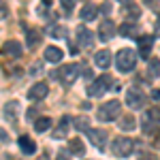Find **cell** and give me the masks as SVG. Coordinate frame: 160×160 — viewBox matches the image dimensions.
<instances>
[{"mask_svg": "<svg viewBox=\"0 0 160 160\" xmlns=\"http://www.w3.org/2000/svg\"><path fill=\"white\" fill-rule=\"evenodd\" d=\"M51 77H58L64 86H73L79 77V64H64L56 73H51Z\"/></svg>", "mask_w": 160, "mask_h": 160, "instance_id": "3", "label": "cell"}, {"mask_svg": "<svg viewBox=\"0 0 160 160\" xmlns=\"http://www.w3.org/2000/svg\"><path fill=\"white\" fill-rule=\"evenodd\" d=\"M4 139H9V137H7L4 132H2V130H0V141H4Z\"/></svg>", "mask_w": 160, "mask_h": 160, "instance_id": "36", "label": "cell"}, {"mask_svg": "<svg viewBox=\"0 0 160 160\" xmlns=\"http://www.w3.org/2000/svg\"><path fill=\"white\" fill-rule=\"evenodd\" d=\"M149 73H152V75H158L160 73V60H152V62H149Z\"/></svg>", "mask_w": 160, "mask_h": 160, "instance_id": "28", "label": "cell"}, {"mask_svg": "<svg viewBox=\"0 0 160 160\" xmlns=\"http://www.w3.org/2000/svg\"><path fill=\"white\" fill-rule=\"evenodd\" d=\"M156 34L160 37V17H158V22H156Z\"/></svg>", "mask_w": 160, "mask_h": 160, "instance_id": "35", "label": "cell"}, {"mask_svg": "<svg viewBox=\"0 0 160 160\" xmlns=\"http://www.w3.org/2000/svg\"><path fill=\"white\" fill-rule=\"evenodd\" d=\"M7 15H9V9H7V4H4V2L0 0V19H4Z\"/></svg>", "mask_w": 160, "mask_h": 160, "instance_id": "31", "label": "cell"}, {"mask_svg": "<svg viewBox=\"0 0 160 160\" xmlns=\"http://www.w3.org/2000/svg\"><path fill=\"white\" fill-rule=\"evenodd\" d=\"M139 160H158V158H156L154 154H141V158H139Z\"/></svg>", "mask_w": 160, "mask_h": 160, "instance_id": "33", "label": "cell"}, {"mask_svg": "<svg viewBox=\"0 0 160 160\" xmlns=\"http://www.w3.org/2000/svg\"><path fill=\"white\" fill-rule=\"evenodd\" d=\"M156 124H160V109L158 107H152L143 115V128L145 130H152V126H156Z\"/></svg>", "mask_w": 160, "mask_h": 160, "instance_id": "11", "label": "cell"}, {"mask_svg": "<svg viewBox=\"0 0 160 160\" xmlns=\"http://www.w3.org/2000/svg\"><path fill=\"white\" fill-rule=\"evenodd\" d=\"M56 160H71V152H68V149H58Z\"/></svg>", "mask_w": 160, "mask_h": 160, "instance_id": "30", "label": "cell"}, {"mask_svg": "<svg viewBox=\"0 0 160 160\" xmlns=\"http://www.w3.org/2000/svg\"><path fill=\"white\" fill-rule=\"evenodd\" d=\"M75 2H77V0H60V4H62V9H64V11H73V9H75Z\"/></svg>", "mask_w": 160, "mask_h": 160, "instance_id": "29", "label": "cell"}, {"mask_svg": "<svg viewBox=\"0 0 160 160\" xmlns=\"http://www.w3.org/2000/svg\"><path fill=\"white\" fill-rule=\"evenodd\" d=\"M126 105H128L130 109H141V107L145 105V94H143V90H139V88H128V90H126Z\"/></svg>", "mask_w": 160, "mask_h": 160, "instance_id": "6", "label": "cell"}, {"mask_svg": "<svg viewBox=\"0 0 160 160\" xmlns=\"http://www.w3.org/2000/svg\"><path fill=\"white\" fill-rule=\"evenodd\" d=\"M47 92H49V86H47L45 81H38V83H34V86L28 90L26 98H28V100H32V102H37V100L45 98V96H47Z\"/></svg>", "mask_w": 160, "mask_h": 160, "instance_id": "8", "label": "cell"}, {"mask_svg": "<svg viewBox=\"0 0 160 160\" xmlns=\"http://www.w3.org/2000/svg\"><path fill=\"white\" fill-rule=\"evenodd\" d=\"M132 148H135V143H132L130 139H126V137H118V139L111 143V152H113L115 156H120V158L130 156V154H132Z\"/></svg>", "mask_w": 160, "mask_h": 160, "instance_id": "5", "label": "cell"}, {"mask_svg": "<svg viewBox=\"0 0 160 160\" xmlns=\"http://www.w3.org/2000/svg\"><path fill=\"white\" fill-rule=\"evenodd\" d=\"M115 66L120 73H130L137 66V56L132 49H120L115 56Z\"/></svg>", "mask_w": 160, "mask_h": 160, "instance_id": "1", "label": "cell"}, {"mask_svg": "<svg viewBox=\"0 0 160 160\" xmlns=\"http://www.w3.org/2000/svg\"><path fill=\"white\" fill-rule=\"evenodd\" d=\"M96 15H98V7H94V4H86V7L81 9V19H86V22L94 19Z\"/></svg>", "mask_w": 160, "mask_h": 160, "instance_id": "21", "label": "cell"}, {"mask_svg": "<svg viewBox=\"0 0 160 160\" xmlns=\"http://www.w3.org/2000/svg\"><path fill=\"white\" fill-rule=\"evenodd\" d=\"M120 113H122V102L120 100H109L96 111V118H98V122H113V120H118Z\"/></svg>", "mask_w": 160, "mask_h": 160, "instance_id": "2", "label": "cell"}, {"mask_svg": "<svg viewBox=\"0 0 160 160\" xmlns=\"http://www.w3.org/2000/svg\"><path fill=\"white\" fill-rule=\"evenodd\" d=\"M41 160H47V158H45V156H43V158H41Z\"/></svg>", "mask_w": 160, "mask_h": 160, "instance_id": "39", "label": "cell"}, {"mask_svg": "<svg viewBox=\"0 0 160 160\" xmlns=\"http://www.w3.org/2000/svg\"><path fill=\"white\" fill-rule=\"evenodd\" d=\"M120 126H122L124 130H132V126H135V120H132V118H124V120H120Z\"/></svg>", "mask_w": 160, "mask_h": 160, "instance_id": "27", "label": "cell"}, {"mask_svg": "<svg viewBox=\"0 0 160 160\" xmlns=\"http://www.w3.org/2000/svg\"><path fill=\"white\" fill-rule=\"evenodd\" d=\"M41 30H34V28H30V30H26V47H30V49H34L38 43H41Z\"/></svg>", "mask_w": 160, "mask_h": 160, "instance_id": "15", "label": "cell"}, {"mask_svg": "<svg viewBox=\"0 0 160 160\" xmlns=\"http://www.w3.org/2000/svg\"><path fill=\"white\" fill-rule=\"evenodd\" d=\"M75 34H77V43H79V47H94L92 30H88L86 26H79V28L75 30Z\"/></svg>", "mask_w": 160, "mask_h": 160, "instance_id": "9", "label": "cell"}, {"mask_svg": "<svg viewBox=\"0 0 160 160\" xmlns=\"http://www.w3.org/2000/svg\"><path fill=\"white\" fill-rule=\"evenodd\" d=\"M88 139H90V143L96 149L107 148V132L100 130V128H90V130H88Z\"/></svg>", "mask_w": 160, "mask_h": 160, "instance_id": "7", "label": "cell"}, {"mask_svg": "<svg viewBox=\"0 0 160 160\" xmlns=\"http://www.w3.org/2000/svg\"><path fill=\"white\" fill-rule=\"evenodd\" d=\"M152 98H154V100H160V88H158V90H154V92H152Z\"/></svg>", "mask_w": 160, "mask_h": 160, "instance_id": "34", "label": "cell"}, {"mask_svg": "<svg viewBox=\"0 0 160 160\" xmlns=\"http://www.w3.org/2000/svg\"><path fill=\"white\" fill-rule=\"evenodd\" d=\"M145 2H148V4H154V0H145Z\"/></svg>", "mask_w": 160, "mask_h": 160, "instance_id": "37", "label": "cell"}, {"mask_svg": "<svg viewBox=\"0 0 160 160\" xmlns=\"http://www.w3.org/2000/svg\"><path fill=\"white\" fill-rule=\"evenodd\" d=\"M98 37H100V41H102V43H109L111 38L115 37V24H113L111 19H105V22L100 24V28H98Z\"/></svg>", "mask_w": 160, "mask_h": 160, "instance_id": "10", "label": "cell"}, {"mask_svg": "<svg viewBox=\"0 0 160 160\" xmlns=\"http://www.w3.org/2000/svg\"><path fill=\"white\" fill-rule=\"evenodd\" d=\"M49 126H51V120H49V118H38L37 122H34V128H37V132H45Z\"/></svg>", "mask_w": 160, "mask_h": 160, "instance_id": "25", "label": "cell"}, {"mask_svg": "<svg viewBox=\"0 0 160 160\" xmlns=\"http://www.w3.org/2000/svg\"><path fill=\"white\" fill-rule=\"evenodd\" d=\"M45 60L47 62H53V64H58V62L64 58V51L60 49V47H45Z\"/></svg>", "mask_w": 160, "mask_h": 160, "instance_id": "16", "label": "cell"}, {"mask_svg": "<svg viewBox=\"0 0 160 160\" xmlns=\"http://www.w3.org/2000/svg\"><path fill=\"white\" fill-rule=\"evenodd\" d=\"M49 37L64 38V37H66V32H64V28H62V26H51V28H49Z\"/></svg>", "mask_w": 160, "mask_h": 160, "instance_id": "26", "label": "cell"}, {"mask_svg": "<svg viewBox=\"0 0 160 160\" xmlns=\"http://www.w3.org/2000/svg\"><path fill=\"white\" fill-rule=\"evenodd\" d=\"M19 100H9L7 105H4V118H9L11 122H15L17 120V111H19Z\"/></svg>", "mask_w": 160, "mask_h": 160, "instance_id": "17", "label": "cell"}, {"mask_svg": "<svg viewBox=\"0 0 160 160\" xmlns=\"http://www.w3.org/2000/svg\"><path fill=\"white\" fill-rule=\"evenodd\" d=\"M71 124H73V120L68 118V115H64L60 120V124L56 126V132H53V137L56 139H64V137L68 135V128H71Z\"/></svg>", "mask_w": 160, "mask_h": 160, "instance_id": "13", "label": "cell"}, {"mask_svg": "<svg viewBox=\"0 0 160 160\" xmlns=\"http://www.w3.org/2000/svg\"><path fill=\"white\" fill-rule=\"evenodd\" d=\"M2 53H7V56H11V58H19L22 56V51H24V47H22V43L19 41H7L4 45H2Z\"/></svg>", "mask_w": 160, "mask_h": 160, "instance_id": "12", "label": "cell"}, {"mask_svg": "<svg viewBox=\"0 0 160 160\" xmlns=\"http://www.w3.org/2000/svg\"><path fill=\"white\" fill-rule=\"evenodd\" d=\"M17 143H19V148H22V152H24V154H34V152H37V143H34L30 137L22 135L19 139H17Z\"/></svg>", "mask_w": 160, "mask_h": 160, "instance_id": "18", "label": "cell"}, {"mask_svg": "<svg viewBox=\"0 0 160 160\" xmlns=\"http://www.w3.org/2000/svg\"><path fill=\"white\" fill-rule=\"evenodd\" d=\"M73 126H75V130H90V122H88V118L86 115H79V118H75L73 120Z\"/></svg>", "mask_w": 160, "mask_h": 160, "instance_id": "24", "label": "cell"}, {"mask_svg": "<svg viewBox=\"0 0 160 160\" xmlns=\"http://www.w3.org/2000/svg\"><path fill=\"white\" fill-rule=\"evenodd\" d=\"M154 148L160 149V130H156V135H154Z\"/></svg>", "mask_w": 160, "mask_h": 160, "instance_id": "32", "label": "cell"}, {"mask_svg": "<svg viewBox=\"0 0 160 160\" xmlns=\"http://www.w3.org/2000/svg\"><path fill=\"white\" fill-rule=\"evenodd\" d=\"M111 86H113V77H111V75H100L96 81H92V83L88 86V94L94 96V98H98V96H102Z\"/></svg>", "mask_w": 160, "mask_h": 160, "instance_id": "4", "label": "cell"}, {"mask_svg": "<svg viewBox=\"0 0 160 160\" xmlns=\"http://www.w3.org/2000/svg\"><path fill=\"white\" fill-rule=\"evenodd\" d=\"M120 2H126V4H128V2H130V0H120Z\"/></svg>", "mask_w": 160, "mask_h": 160, "instance_id": "38", "label": "cell"}, {"mask_svg": "<svg viewBox=\"0 0 160 160\" xmlns=\"http://www.w3.org/2000/svg\"><path fill=\"white\" fill-rule=\"evenodd\" d=\"M94 62H96V66H100V68H107V66L111 64V51H109V49L96 51V56H94Z\"/></svg>", "mask_w": 160, "mask_h": 160, "instance_id": "19", "label": "cell"}, {"mask_svg": "<svg viewBox=\"0 0 160 160\" xmlns=\"http://www.w3.org/2000/svg\"><path fill=\"white\" fill-rule=\"evenodd\" d=\"M135 30H137V26L132 24V22H124V24L120 26V34H122V37H128V38L135 37Z\"/></svg>", "mask_w": 160, "mask_h": 160, "instance_id": "22", "label": "cell"}, {"mask_svg": "<svg viewBox=\"0 0 160 160\" xmlns=\"http://www.w3.org/2000/svg\"><path fill=\"white\" fill-rule=\"evenodd\" d=\"M124 15H126V22H132L135 24L137 19H139V9H137L135 4H128V9L124 7Z\"/></svg>", "mask_w": 160, "mask_h": 160, "instance_id": "23", "label": "cell"}, {"mask_svg": "<svg viewBox=\"0 0 160 160\" xmlns=\"http://www.w3.org/2000/svg\"><path fill=\"white\" fill-rule=\"evenodd\" d=\"M152 45H154V37H149V34H143V37L139 38V53H141V58H148L149 51H152Z\"/></svg>", "mask_w": 160, "mask_h": 160, "instance_id": "14", "label": "cell"}, {"mask_svg": "<svg viewBox=\"0 0 160 160\" xmlns=\"http://www.w3.org/2000/svg\"><path fill=\"white\" fill-rule=\"evenodd\" d=\"M68 152L75 154V156H83L86 154V148H83V143H81V139H71V143H68Z\"/></svg>", "mask_w": 160, "mask_h": 160, "instance_id": "20", "label": "cell"}]
</instances>
